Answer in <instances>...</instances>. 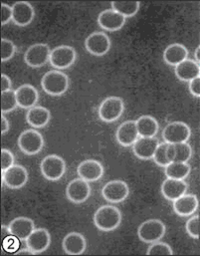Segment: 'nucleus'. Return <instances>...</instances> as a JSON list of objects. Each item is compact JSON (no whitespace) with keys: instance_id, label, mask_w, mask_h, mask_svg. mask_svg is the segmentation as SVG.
I'll list each match as a JSON object with an SVG mask.
<instances>
[{"instance_id":"1","label":"nucleus","mask_w":200,"mask_h":256,"mask_svg":"<svg viewBox=\"0 0 200 256\" xmlns=\"http://www.w3.org/2000/svg\"><path fill=\"white\" fill-rule=\"evenodd\" d=\"M122 222V214L118 208L112 206H104L94 214V224L102 232L114 230Z\"/></svg>"},{"instance_id":"2","label":"nucleus","mask_w":200,"mask_h":256,"mask_svg":"<svg viewBox=\"0 0 200 256\" xmlns=\"http://www.w3.org/2000/svg\"><path fill=\"white\" fill-rule=\"evenodd\" d=\"M42 89L51 96H60L69 89V78L60 71H49L41 80Z\"/></svg>"},{"instance_id":"3","label":"nucleus","mask_w":200,"mask_h":256,"mask_svg":"<svg viewBox=\"0 0 200 256\" xmlns=\"http://www.w3.org/2000/svg\"><path fill=\"white\" fill-rule=\"evenodd\" d=\"M18 146L25 154H37L42 150L44 146V138L39 132L33 128H29L22 132L19 136Z\"/></svg>"},{"instance_id":"4","label":"nucleus","mask_w":200,"mask_h":256,"mask_svg":"<svg viewBox=\"0 0 200 256\" xmlns=\"http://www.w3.org/2000/svg\"><path fill=\"white\" fill-rule=\"evenodd\" d=\"M166 230V226L162 220H148L140 226L138 236L142 242L146 244H154L164 236Z\"/></svg>"},{"instance_id":"5","label":"nucleus","mask_w":200,"mask_h":256,"mask_svg":"<svg viewBox=\"0 0 200 256\" xmlns=\"http://www.w3.org/2000/svg\"><path fill=\"white\" fill-rule=\"evenodd\" d=\"M43 176L48 180H60L66 172L65 160L57 154H49L45 156L40 166Z\"/></svg>"},{"instance_id":"6","label":"nucleus","mask_w":200,"mask_h":256,"mask_svg":"<svg viewBox=\"0 0 200 256\" xmlns=\"http://www.w3.org/2000/svg\"><path fill=\"white\" fill-rule=\"evenodd\" d=\"M124 111V103L120 97H108L100 103L99 117L106 123H112L120 118Z\"/></svg>"},{"instance_id":"7","label":"nucleus","mask_w":200,"mask_h":256,"mask_svg":"<svg viewBox=\"0 0 200 256\" xmlns=\"http://www.w3.org/2000/svg\"><path fill=\"white\" fill-rule=\"evenodd\" d=\"M77 58L76 50L67 45H61L53 50L50 54V64L57 69H67L72 66Z\"/></svg>"},{"instance_id":"8","label":"nucleus","mask_w":200,"mask_h":256,"mask_svg":"<svg viewBox=\"0 0 200 256\" xmlns=\"http://www.w3.org/2000/svg\"><path fill=\"white\" fill-rule=\"evenodd\" d=\"M50 54L51 49L47 44L37 43L27 49L24 55V61L32 68L42 67L49 61Z\"/></svg>"},{"instance_id":"9","label":"nucleus","mask_w":200,"mask_h":256,"mask_svg":"<svg viewBox=\"0 0 200 256\" xmlns=\"http://www.w3.org/2000/svg\"><path fill=\"white\" fill-rule=\"evenodd\" d=\"M192 130L184 122H174L168 124L162 132V138L168 144L186 142L190 138Z\"/></svg>"},{"instance_id":"10","label":"nucleus","mask_w":200,"mask_h":256,"mask_svg":"<svg viewBox=\"0 0 200 256\" xmlns=\"http://www.w3.org/2000/svg\"><path fill=\"white\" fill-rule=\"evenodd\" d=\"M130 194L128 184L122 180H112L104 184L102 190V198L114 204L124 202Z\"/></svg>"},{"instance_id":"11","label":"nucleus","mask_w":200,"mask_h":256,"mask_svg":"<svg viewBox=\"0 0 200 256\" xmlns=\"http://www.w3.org/2000/svg\"><path fill=\"white\" fill-rule=\"evenodd\" d=\"M2 180L9 188H20L28 182L27 170L22 166L14 164L2 172Z\"/></svg>"},{"instance_id":"12","label":"nucleus","mask_w":200,"mask_h":256,"mask_svg":"<svg viewBox=\"0 0 200 256\" xmlns=\"http://www.w3.org/2000/svg\"><path fill=\"white\" fill-rule=\"evenodd\" d=\"M91 194V188L88 182L83 178H76L69 182L66 188L68 200L74 204L85 202Z\"/></svg>"},{"instance_id":"13","label":"nucleus","mask_w":200,"mask_h":256,"mask_svg":"<svg viewBox=\"0 0 200 256\" xmlns=\"http://www.w3.org/2000/svg\"><path fill=\"white\" fill-rule=\"evenodd\" d=\"M85 47L92 55L102 56L108 52L110 48V40L106 34L102 32H95L87 37Z\"/></svg>"},{"instance_id":"14","label":"nucleus","mask_w":200,"mask_h":256,"mask_svg":"<svg viewBox=\"0 0 200 256\" xmlns=\"http://www.w3.org/2000/svg\"><path fill=\"white\" fill-rule=\"evenodd\" d=\"M51 244V236L47 230L37 228L26 240V246L33 254H38L45 252Z\"/></svg>"},{"instance_id":"15","label":"nucleus","mask_w":200,"mask_h":256,"mask_svg":"<svg viewBox=\"0 0 200 256\" xmlns=\"http://www.w3.org/2000/svg\"><path fill=\"white\" fill-rule=\"evenodd\" d=\"M12 11L13 22L21 27L29 25L32 22L35 15L34 8L32 7V5L25 1H19L14 3L12 6Z\"/></svg>"},{"instance_id":"16","label":"nucleus","mask_w":200,"mask_h":256,"mask_svg":"<svg viewBox=\"0 0 200 256\" xmlns=\"http://www.w3.org/2000/svg\"><path fill=\"white\" fill-rule=\"evenodd\" d=\"M16 100L19 107L23 109H31L38 102L39 94L35 87L30 84H24L15 90Z\"/></svg>"},{"instance_id":"17","label":"nucleus","mask_w":200,"mask_h":256,"mask_svg":"<svg viewBox=\"0 0 200 256\" xmlns=\"http://www.w3.org/2000/svg\"><path fill=\"white\" fill-rule=\"evenodd\" d=\"M158 140L156 138H138L132 144L134 154L140 160L152 158L154 152L158 146Z\"/></svg>"},{"instance_id":"18","label":"nucleus","mask_w":200,"mask_h":256,"mask_svg":"<svg viewBox=\"0 0 200 256\" xmlns=\"http://www.w3.org/2000/svg\"><path fill=\"white\" fill-rule=\"evenodd\" d=\"M8 228L12 236H16L19 240H26L35 230V224L32 220L19 216L11 220Z\"/></svg>"},{"instance_id":"19","label":"nucleus","mask_w":200,"mask_h":256,"mask_svg":"<svg viewBox=\"0 0 200 256\" xmlns=\"http://www.w3.org/2000/svg\"><path fill=\"white\" fill-rule=\"evenodd\" d=\"M77 172L86 182H96L102 176L104 168L98 160H86L79 164Z\"/></svg>"},{"instance_id":"20","label":"nucleus","mask_w":200,"mask_h":256,"mask_svg":"<svg viewBox=\"0 0 200 256\" xmlns=\"http://www.w3.org/2000/svg\"><path fill=\"white\" fill-rule=\"evenodd\" d=\"M62 246L67 254L80 256L85 252L87 242L83 234L79 232H70L64 238Z\"/></svg>"},{"instance_id":"21","label":"nucleus","mask_w":200,"mask_h":256,"mask_svg":"<svg viewBox=\"0 0 200 256\" xmlns=\"http://www.w3.org/2000/svg\"><path fill=\"white\" fill-rule=\"evenodd\" d=\"M98 23L100 27L108 31L120 30L126 23V17L116 12L112 9L102 11L98 17Z\"/></svg>"},{"instance_id":"22","label":"nucleus","mask_w":200,"mask_h":256,"mask_svg":"<svg viewBox=\"0 0 200 256\" xmlns=\"http://www.w3.org/2000/svg\"><path fill=\"white\" fill-rule=\"evenodd\" d=\"M188 190V184L184 180L166 178L162 184V194L168 200H176L182 196L186 194Z\"/></svg>"},{"instance_id":"23","label":"nucleus","mask_w":200,"mask_h":256,"mask_svg":"<svg viewBox=\"0 0 200 256\" xmlns=\"http://www.w3.org/2000/svg\"><path fill=\"white\" fill-rule=\"evenodd\" d=\"M116 140L122 146H132L138 138V132L136 125V121H126L118 130L116 134Z\"/></svg>"},{"instance_id":"24","label":"nucleus","mask_w":200,"mask_h":256,"mask_svg":"<svg viewBox=\"0 0 200 256\" xmlns=\"http://www.w3.org/2000/svg\"><path fill=\"white\" fill-rule=\"evenodd\" d=\"M198 208V200L194 194H184L174 200V210L180 216H190Z\"/></svg>"},{"instance_id":"25","label":"nucleus","mask_w":200,"mask_h":256,"mask_svg":"<svg viewBox=\"0 0 200 256\" xmlns=\"http://www.w3.org/2000/svg\"><path fill=\"white\" fill-rule=\"evenodd\" d=\"M176 75L184 82H190L192 80L200 77V64L196 61L186 59L176 66Z\"/></svg>"},{"instance_id":"26","label":"nucleus","mask_w":200,"mask_h":256,"mask_svg":"<svg viewBox=\"0 0 200 256\" xmlns=\"http://www.w3.org/2000/svg\"><path fill=\"white\" fill-rule=\"evenodd\" d=\"M51 119L50 111L41 106H35L28 110L26 115L27 123L33 128L45 127Z\"/></svg>"},{"instance_id":"27","label":"nucleus","mask_w":200,"mask_h":256,"mask_svg":"<svg viewBox=\"0 0 200 256\" xmlns=\"http://www.w3.org/2000/svg\"><path fill=\"white\" fill-rule=\"evenodd\" d=\"M188 56V50L180 43H174L166 47L164 52V59L166 63L172 66H176L182 61L186 60Z\"/></svg>"},{"instance_id":"28","label":"nucleus","mask_w":200,"mask_h":256,"mask_svg":"<svg viewBox=\"0 0 200 256\" xmlns=\"http://www.w3.org/2000/svg\"><path fill=\"white\" fill-rule=\"evenodd\" d=\"M138 136L144 138H154L158 132V123L152 116H142L136 121Z\"/></svg>"},{"instance_id":"29","label":"nucleus","mask_w":200,"mask_h":256,"mask_svg":"<svg viewBox=\"0 0 200 256\" xmlns=\"http://www.w3.org/2000/svg\"><path fill=\"white\" fill-rule=\"evenodd\" d=\"M190 172V166L188 162H170L164 166V174L168 178L184 180Z\"/></svg>"},{"instance_id":"30","label":"nucleus","mask_w":200,"mask_h":256,"mask_svg":"<svg viewBox=\"0 0 200 256\" xmlns=\"http://www.w3.org/2000/svg\"><path fill=\"white\" fill-rule=\"evenodd\" d=\"M140 2H112V9L124 17H132L140 9Z\"/></svg>"},{"instance_id":"31","label":"nucleus","mask_w":200,"mask_h":256,"mask_svg":"<svg viewBox=\"0 0 200 256\" xmlns=\"http://www.w3.org/2000/svg\"><path fill=\"white\" fill-rule=\"evenodd\" d=\"M18 106L15 91L9 90L1 93V112L2 115L13 111Z\"/></svg>"},{"instance_id":"32","label":"nucleus","mask_w":200,"mask_h":256,"mask_svg":"<svg viewBox=\"0 0 200 256\" xmlns=\"http://www.w3.org/2000/svg\"><path fill=\"white\" fill-rule=\"evenodd\" d=\"M176 156L174 162H188L192 156V148L188 142L176 144Z\"/></svg>"},{"instance_id":"33","label":"nucleus","mask_w":200,"mask_h":256,"mask_svg":"<svg viewBox=\"0 0 200 256\" xmlns=\"http://www.w3.org/2000/svg\"><path fill=\"white\" fill-rule=\"evenodd\" d=\"M148 256H172L174 252L172 248L164 242H154L148 248Z\"/></svg>"},{"instance_id":"34","label":"nucleus","mask_w":200,"mask_h":256,"mask_svg":"<svg viewBox=\"0 0 200 256\" xmlns=\"http://www.w3.org/2000/svg\"><path fill=\"white\" fill-rule=\"evenodd\" d=\"M166 146H168V142L158 144V146L154 152V154L152 156L154 162L162 168L170 164V162L166 158Z\"/></svg>"},{"instance_id":"35","label":"nucleus","mask_w":200,"mask_h":256,"mask_svg":"<svg viewBox=\"0 0 200 256\" xmlns=\"http://www.w3.org/2000/svg\"><path fill=\"white\" fill-rule=\"evenodd\" d=\"M16 52V47L12 41L8 39H1V61L5 62L10 60Z\"/></svg>"},{"instance_id":"36","label":"nucleus","mask_w":200,"mask_h":256,"mask_svg":"<svg viewBox=\"0 0 200 256\" xmlns=\"http://www.w3.org/2000/svg\"><path fill=\"white\" fill-rule=\"evenodd\" d=\"M188 234L196 240L200 238V216H194L190 218L186 226Z\"/></svg>"},{"instance_id":"37","label":"nucleus","mask_w":200,"mask_h":256,"mask_svg":"<svg viewBox=\"0 0 200 256\" xmlns=\"http://www.w3.org/2000/svg\"><path fill=\"white\" fill-rule=\"evenodd\" d=\"M12 166H14L13 154L6 148H2L1 150V170H2V172L7 170Z\"/></svg>"},{"instance_id":"38","label":"nucleus","mask_w":200,"mask_h":256,"mask_svg":"<svg viewBox=\"0 0 200 256\" xmlns=\"http://www.w3.org/2000/svg\"><path fill=\"white\" fill-rule=\"evenodd\" d=\"M3 248L5 250L9 252H14L15 250H18L19 248V242H18V238L14 236H10L6 238L3 240Z\"/></svg>"},{"instance_id":"39","label":"nucleus","mask_w":200,"mask_h":256,"mask_svg":"<svg viewBox=\"0 0 200 256\" xmlns=\"http://www.w3.org/2000/svg\"><path fill=\"white\" fill-rule=\"evenodd\" d=\"M13 11L12 7L5 3H1V25L7 24L10 20H12Z\"/></svg>"},{"instance_id":"40","label":"nucleus","mask_w":200,"mask_h":256,"mask_svg":"<svg viewBox=\"0 0 200 256\" xmlns=\"http://www.w3.org/2000/svg\"><path fill=\"white\" fill-rule=\"evenodd\" d=\"M190 93L196 96V97H200V78L198 77L194 80H192L190 82Z\"/></svg>"},{"instance_id":"41","label":"nucleus","mask_w":200,"mask_h":256,"mask_svg":"<svg viewBox=\"0 0 200 256\" xmlns=\"http://www.w3.org/2000/svg\"><path fill=\"white\" fill-rule=\"evenodd\" d=\"M11 87H12L11 80L5 74H2L1 75V93L11 90Z\"/></svg>"},{"instance_id":"42","label":"nucleus","mask_w":200,"mask_h":256,"mask_svg":"<svg viewBox=\"0 0 200 256\" xmlns=\"http://www.w3.org/2000/svg\"><path fill=\"white\" fill-rule=\"evenodd\" d=\"M176 156V148L174 144H168L166 146V158L170 162H172Z\"/></svg>"},{"instance_id":"43","label":"nucleus","mask_w":200,"mask_h":256,"mask_svg":"<svg viewBox=\"0 0 200 256\" xmlns=\"http://www.w3.org/2000/svg\"><path fill=\"white\" fill-rule=\"evenodd\" d=\"M8 130H9V123H8L7 119L4 117V115H2L1 116V132H2V134H4Z\"/></svg>"},{"instance_id":"44","label":"nucleus","mask_w":200,"mask_h":256,"mask_svg":"<svg viewBox=\"0 0 200 256\" xmlns=\"http://www.w3.org/2000/svg\"><path fill=\"white\" fill-rule=\"evenodd\" d=\"M15 254H19V256H22V254H26V256H33V252H32L31 250H29L28 248H26V250H23L17 252Z\"/></svg>"},{"instance_id":"45","label":"nucleus","mask_w":200,"mask_h":256,"mask_svg":"<svg viewBox=\"0 0 200 256\" xmlns=\"http://www.w3.org/2000/svg\"><path fill=\"white\" fill-rule=\"evenodd\" d=\"M196 63L200 64V47L198 46L196 50Z\"/></svg>"}]
</instances>
